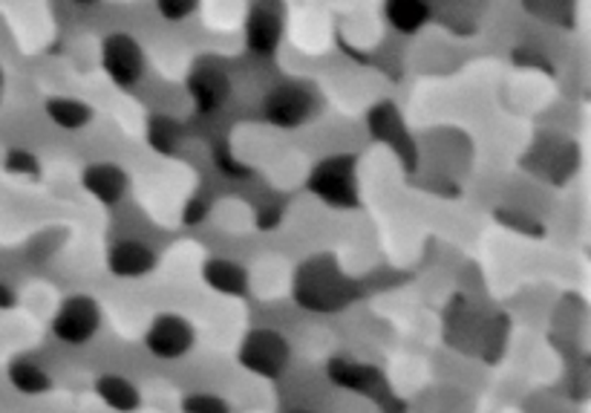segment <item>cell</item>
Listing matches in <instances>:
<instances>
[{"label":"cell","mask_w":591,"mask_h":413,"mask_svg":"<svg viewBox=\"0 0 591 413\" xmlns=\"http://www.w3.org/2000/svg\"><path fill=\"white\" fill-rule=\"evenodd\" d=\"M295 304L309 313H338L358 298V286L329 254H315L295 275Z\"/></svg>","instance_id":"cell-1"},{"label":"cell","mask_w":591,"mask_h":413,"mask_svg":"<svg viewBox=\"0 0 591 413\" xmlns=\"http://www.w3.org/2000/svg\"><path fill=\"white\" fill-rule=\"evenodd\" d=\"M306 188L327 206L352 211L361 206V192H358V162L352 153H332L327 160H320L309 171Z\"/></svg>","instance_id":"cell-2"},{"label":"cell","mask_w":591,"mask_h":413,"mask_svg":"<svg viewBox=\"0 0 591 413\" xmlns=\"http://www.w3.org/2000/svg\"><path fill=\"white\" fill-rule=\"evenodd\" d=\"M237 361L260 379H281L286 373L288 361H292V347L277 329L258 327L245 333V338L240 341Z\"/></svg>","instance_id":"cell-3"},{"label":"cell","mask_w":591,"mask_h":413,"mask_svg":"<svg viewBox=\"0 0 591 413\" xmlns=\"http://www.w3.org/2000/svg\"><path fill=\"white\" fill-rule=\"evenodd\" d=\"M315 110H318V90L309 81H297V78L274 85L263 99L265 122L277 128H300L315 116Z\"/></svg>","instance_id":"cell-4"},{"label":"cell","mask_w":591,"mask_h":413,"mask_svg":"<svg viewBox=\"0 0 591 413\" xmlns=\"http://www.w3.org/2000/svg\"><path fill=\"white\" fill-rule=\"evenodd\" d=\"M101 327V306L92 295L76 292L58 304L53 315V336L64 345H87Z\"/></svg>","instance_id":"cell-5"},{"label":"cell","mask_w":591,"mask_h":413,"mask_svg":"<svg viewBox=\"0 0 591 413\" xmlns=\"http://www.w3.org/2000/svg\"><path fill=\"white\" fill-rule=\"evenodd\" d=\"M197 345V329L194 324L185 318V315L176 313H162L156 315L151 324H147V333H144V347L151 356L162 361H176L188 356Z\"/></svg>","instance_id":"cell-6"},{"label":"cell","mask_w":591,"mask_h":413,"mask_svg":"<svg viewBox=\"0 0 591 413\" xmlns=\"http://www.w3.org/2000/svg\"><path fill=\"white\" fill-rule=\"evenodd\" d=\"M286 32V3L283 0H251L245 15V46L254 55H272Z\"/></svg>","instance_id":"cell-7"},{"label":"cell","mask_w":591,"mask_h":413,"mask_svg":"<svg viewBox=\"0 0 591 413\" xmlns=\"http://www.w3.org/2000/svg\"><path fill=\"white\" fill-rule=\"evenodd\" d=\"M101 69L116 87H133L144 76V50L128 32H113L101 41Z\"/></svg>","instance_id":"cell-8"},{"label":"cell","mask_w":591,"mask_h":413,"mask_svg":"<svg viewBox=\"0 0 591 413\" xmlns=\"http://www.w3.org/2000/svg\"><path fill=\"white\" fill-rule=\"evenodd\" d=\"M185 87H188L190 101H194V108L199 113L220 110L228 101V96H231V78H228L226 67L220 62H214V58H203V62L194 64Z\"/></svg>","instance_id":"cell-9"},{"label":"cell","mask_w":591,"mask_h":413,"mask_svg":"<svg viewBox=\"0 0 591 413\" xmlns=\"http://www.w3.org/2000/svg\"><path fill=\"white\" fill-rule=\"evenodd\" d=\"M366 124H370L372 137L393 148L407 169H416V145H413V139H409L402 110L395 108L393 101H379V105L370 110V116H366Z\"/></svg>","instance_id":"cell-10"},{"label":"cell","mask_w":591,"mask_h":413,"mask_svg":"<svg viewBox=\"0 0 591 413\" xmlns=\"http://www.w3.org/2000/svg\"><path fill=\"white\" fill-rule=\"evenodd\" d=\"M84 192L92 199H99L101 206L113 208L119 206L130 192V176L122 165L116 162H92L81 174Z\"/></svg>","instance_id":"cell-11"},{"label":"cell","mask_w":591,"mask_h":413,"mask_svg":"<svg viewBox=\"0 0 591 413\" xmlns=\"http://www.w3.org/2000/svg\"><path fill=\"white\" fill-rule=\"evenodd\" d=\"M160 258L153 252L151 246L142 243V240H119L113 243V249L107 252V267L116 278H124V281H136V278L151 275L156 269Z\"/></svg>","instance_id":"cell-12"},{"label":"cell","mask_w":591,"mask_h":413,"mask_svg":"<svg viewBox=\"0 0 591 413\" xmlns=\"http://www.w3.org/2000/svg\"><path fill=\"white\" fill-rule=\"evenodd\" d=\"M327 373L329 379H332V384L355 393H372L375 388H381V382H384L379 368L364 365V361H352L347 359V356H335V359H329Z\"/></svg>","instance_id":"cell-13"},{"label":"cell","mask_w":591,"mask_h":413,"mask_svg":"<svg viewBox=\"0 0 591 413\" xmlns=\"http://www.w3.org/2000/svg\"><path fill=\"white\" fill-rule=\"evenodd\" d=\"M203 281L208 283L214 292L231 295V298H240V295L249 292V272H245V267H240L237 261H228V258H211V261H205Z\"/></svg>","instance_id":"cell-14"},{"label":"cell","mask_w":591,"mask_h":413,"mask_svg":"<svg viewBox=\"0 0 591 413\" xmlns=\"http://www.w3.org/2000/svg\"><path fill=\"white\" fill-rule=\"evenodd\" d=\"M96 393L110 411L116 413H136L142 407V393L128 376L105 373L96 379Z\"/></svg>","instance_id":"cell-15"},{"label":"cell","mask_w":591,"mask_h":413,"mask_svg":"<svg viewBox=\"0 0 591 413\" xmlns=\"http://www.w3.org/2000/svg\"><path fill=\"white\" fill-rule=\"evenodd\" d=\"M7 376L9 384L23 396H44V393L53 391V376L46 373L44 365H39L30 356H18V359L9 361Z\"/></svg>","instance_id":"cell-16"},{"label":"cell","mask_w":591,"mask_h":413,"mask_svg":"<svg viewBox=\"0 0 591 413\" xmlns=\"http://www.w3.org/2000/svg\"><path fill=\"white\" fill-rule=\"evenodd\" d=\"M430 0H384V15L404 35H416L430 21Z\"/></svg>","instance_id":"cell-17"},{"label":"cell","mask_w":591,"mask_h":413,"mask_svg":"<svg viewBox=\"0 0 591 413\" xmlns=\"http://www.w3.org/2000/svg\"><path fill=\"white\" fill-rule=\"evenodd\" d=\"M46 116L53 119V124H58L62 131H81L92 122L96 110L81 99H69V96H53L46 99Z\"/></svg>","instance_id":"cell-18"},{"label":"cell","mask_w":591,"mask_h":413,"mask_svg":"<svg viewBox=\"0 0 591 413\" xmlns=\"http://www.w3.org/2000/svg\"><path fill=\"white\" fill-rule=\"evenodd\" d=\"M144 137H147V145H151L153 151L171 156V153H176L179 145H183V124L176 122L174 116L156 113L147 119Z\"/></svg>","instance_id":"cell-19"},{"label":"cell","mask_w":591,"mask_h":413,"mask_svg":"<svg viewBox=\"0 0 591 413\" xmlns=\"http://www.w3.org/2000/svg\"><path fill=\"white\" fill-rule=\"evenodd\" d=\"M183 413H231V405L217 393H188L183 399Z\"/></svg>","instance_id":"cell-20"},{"label":"cell","mask_w":591,"mask_h":413,"mask_svg":"<svg viewBox=\"0 0 591 413\" xmlns=\"http://www.w3.org/2000/svg\"><path fill=\"white\" fill-rule=\"evenodd\" d=\"M160 15L171 23H179L190 18L199 9V0H156Z\"/></svg>","instance_id":"cell-21"},{"label":"cell","mask_w":591,"mask_h":413,"mask_svg":"<svg viewBox=\"0 0 591 413\" xmlns=\"http://www.w3.org/2000/svg\"><path fill=\"white\" fill-rule=\"evenodd\" d=\"M7 171L15 176H39L41 174L39 156H32L30 151H9Z\"/></svg>","instance_id":"cell-22"},{"label":"cell","mask_w":591,"mask_h":413,"mask_svg":"<svg viewBox=\"0 0 591 413\" xmlns=\"http://www.w3.org/2000/svg\"><path fill=\"white\" fill-rule=\"evenodd\" d=\"M214 160H217V169H220L222 174H228V176H249L251 174V171L245 169L243 162H237L234 156L228 153L226 145L214 148Z\"/></svg>","instance_id":"cell-23"},{"label":"cell","mask_w":591,"mask_h":413,"mask_svg":"<svg viewBox=\"0 0 591 413\" xmlns=\"http://www.w3.org/2000/svg\"><path fill=\"white\" fill-rule=\"evenodd\" d=\"M208 208H211L208 194H194V197L188 199V206H185L183 220L188 222V226H197V222H203L205 217H208Z\"/></svg>","instance_id":"cell-24"},{"label":"cell","mask_w":591,"mask_h":413,"mask_svg":"<svg viewBox=\"0 0 591 413\" xmlns=\"http://www.w3.org/2000/svg\"><path fill=\"white\" fill-rule=\"evenodd\" d=\"M18 304V292L9 283L0 281V309H12Z\"/></svg>","instance_id":"cell-25"},{"label":"cell","mask_w":591,"mask_h":413,"mask_svg":"<svg viewBox=\"0 0 591 413\" xmlns=\"http://www.w3.org/2000/svg\"><path fill=\"white\" fill-rule=\"evenodd\" d=\"M3 87H7V76H3V67H0V99H3Z\"/></svg>","instance_id":"cell-26"},{"label":"cell","mask_w":591,"mask_h":413,"mask_svg":"<svg viewBox=\"0 0 591 413\" xmlns=\"http://www.w3.org/2000/svg\"><path fill=\"white\" fill-rule=\"evenodd\" d=\"M73 3H78V7H92V3H99V0H73Z\"/></svg>","instance_id":"cell-27"},{"label":"cell","mask_w":591,"mask_h":413,"mask_svg":"<svg viewBox=\"0 0 591 413\" xmlns=\"http://www.w3.org/2000/svg\"><path fill=\"white\" fill-rule=\"evenodd\" d=\"M283 413H315V411H306V407H292V411H283Z\"/></svg>","instance_id":"cell-28"}]
</instances>
